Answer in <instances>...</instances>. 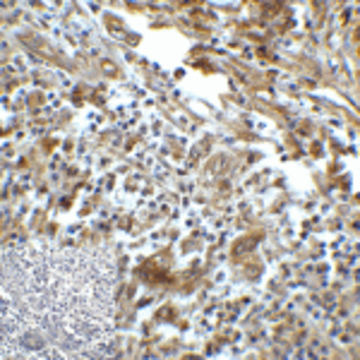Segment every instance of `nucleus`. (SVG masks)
Segmentation results:
<instances>
[{
    "instance_id": "1",
    "label": "nucleus",
    "mask_w": 360,
    "mask_h": 360,
    "mask_svg": "<svg viewBox=\"0 0 360 360\" xmlns=\"http://www.w3.org/2000/svg\"><path fill=\"white\" fill-rule=\"evenodd\" d=\"M115 266L86 248L20 245L3 257V356H111Z\"/></svg>"
}]
</instances>
